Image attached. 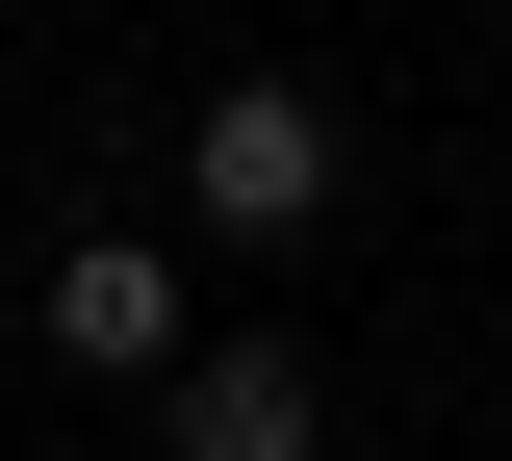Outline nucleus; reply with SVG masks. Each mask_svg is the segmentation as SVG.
Masks as SVG:
<instances>
[{
  "mask_svg": "<svg viewBox=\"0 0 512 461\" xmlns=\"http://www.w3.org/2000/svg\"><path fill=\"white\" fill-rule=\"evenodd\" d=\"M180 205L231 231V257H282V231H333V103H308V77H231V103L180 129Z\"/></svg>",
  "mask_w": 512,
  "mask_h": 461,
  "instance_id": "f257e3e1",
  "label": "nucleus"
},
{
  "mask_svg": "<svg viewBox=\"0 0 512 461\" xmlns=\"http://www.w3.org/2000/svg\"><path fill=\"white\" fill-rule=\"evenodd\" d=\"M52 359L77 385H180V257H154V231H77L52 257Z\"/></svg>",
  "mask_w": 512,
  "mask_h": 461,
  "instance_id": "f03ea898",
  "label": "nucleus"
},
{
  "mask_svg": "<svg viewBox=\"0 0 512 461\" xmlns=\"http://www.w3.org/2000/svg\"><path fill=\"white\" fill-rule=\"evenodd\" d=\"M154 436H180V461H308L333 385L282 359V333H231V359H180V385H154Z\"/></svg>",
  "mask_w": 512,
  "mask_h": 461,
  "instance_id": "7ed1b4c3",
  "label": "nucleus"
}]
</instances>
